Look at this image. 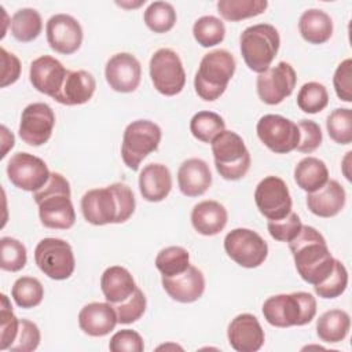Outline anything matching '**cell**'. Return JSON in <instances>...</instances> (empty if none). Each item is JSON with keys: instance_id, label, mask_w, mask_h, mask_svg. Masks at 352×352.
Here are the masks:
<instances>
[{"instance_id": "obj_1", "label": "cell", "mask_w": 352, "mask_h": 352, "mask_svg": "<svg viewBox=\"0 0 352 352\" xmlns=\"http://www.w3.org/2000/svg\"><path fill=\"white\" fill-rule=\"evenodd\" d=\"M135 206V195L125 183L88 190L81 198L82 216L94 226L124 223L133 214Z\"/></svg>"}, {"instance_id": "obj_2", "label": "cell", "mask_w": 352, "mask_h": 352, "mask_svg": "<svg viewBox=\"0 0 352 352\" xmlns=\"http://www.w3.org/2000/svg\"><path fill=\"white\" fill-rule=\"evenodd\" d=\"M294 265L301 276L309 285L323 282L334 267V257L323 235L311 226H302L294 239L289 242Z\"/></svg>"}, {"instance_id": "obj_3", "label": "cell", "mask_w": 352, "mask_h": 352, "mask_svg": "<svg viewBox=\"0 0 352 352\" xmlns=\"http://www.w3.org/2000/svg\"><path fill=\"white\" fill-rule=\"evenodd\" d=\"M70 195V184L59 172H51L47 183L33 192L34 202L38 206V217L44 227L69 230L74 226L76 212Z\"/></svg>"}, {"instance_id": "obj_4", "label": "cell", "mask_w": 352, "mask_h": 352, "mask_svg": "<svg viewBox=\"0 0 352 352\" xmlns=\"http://www.w3.org/2000/svg\"><path fill=\"white\" fill-rule=\"evenodd\" d=\"M235 67V59L227 50H214L205 54L194 77L197 95L206 102L219 99L227 89Z\"/></svg>"}, {"instance_id": "obj_5", "label": "cell", "mask_w": 352, "mask_h": 352, "mask_svg": "<svg viewBox=\"0 0 352 352\" xmlns=\"http://www.w3.org/2000/svg\"><path fill=\"white\" fill-rule=\"evenodd\" d=\"M263 315L275 327L304 326L316 315V300L307 292L271 296L263 304Z\"/></svg>"}, {"instance_id": "obj_6", "label": "cell", "mask_w": 352, "mask_h": 352, "mask_svg": "<svg viewBox=\"0 0 352 352\" xmlns=\"http://www.w3.org/2000/svg\"><path fill=\"white\" fill-rule=\"evenodd\" d=\"M280 45L279 32L270 23H257L246 28L239 37V47L246 66L264 73L270 69Z\"/></svg>"}, {"instance_id": "obj_7", "label": "cell", "mask_w": 352, "mask_h": 352, "mask_svg": "<svg viewBox=\"0 0 352 352\" xmlns=\"http://www.w3.org/2000/svg\"><path fill=\"white\" fill-rule=\"evenodd\" d=\"M214 166L226 180L242 179L250 168V154L243 139L232 131H223L210 143Z\"/></svg>"}, {"instance_id": "obj_8", "label": "cell", "mask_w": 352, "mask_h": 352, "mask_svg": "<svg viewBox=\"0 0 352 352\" xmlns=\"http://www.w3.org/2000/svg\"><path fill=\"white\" fill-rule=\"evenodd\" d=\"M161 138V128L150 120H136L128 124L121 143L124 164L129 169L138 170L142 161L158 148Z\"/></svg>"}, {"instance_id": "obj_9", "label": "cell", "mask_w": 352, "mask_h": 352, "mask_svg": "<svg viewBox=\"0 0 352 352\" xmlns=\"http://www.w3.org/2000/svg\"><path fill=\"white\" fill-rule=\"evenodd\" d=\"M34 261L44 275L55 280L70 278L76 267L70 243L60 238L41 239L34 249Z\"/></svg>"}, {"instance_id": "obj_10", "label": "cell", "mask_w": 352, "mask_h": 352, "mask_svg": "<svg viewBox=\"0 0 352 352\" xmlns=\"http://www.w3.org/2000/svg\"><path fill=\"white\" fill-rule=\"evenodd\" d=\"M150 77L154 88L165 95L180 94L186 84V72L180 56L170 48H160L150 59Z\"/></svg>"}, {"instance_id": "obj_11", "label": "cell", "mask_w": 352, "mask_h": 352, "mask_svg": "<svg viewBox=\"0 0 352 352\" xmlns=\"http://www.w3.org/2000/svg\"><path fill=\"white\" fill-rule=\"evenodd\" d=\"M224 250L243 268L260 267L268 256V245L253 230L234 228L224 238Z\"/></svg>"}, {"instance_id": "obj_12", "label": "cell", "mask_w": 352, "mask_h": 352, "mask_svg": "<svg viewBox=\"0 0 352 352\" xmlns=\"http://www.w3.org/2000/svg\"><path fill=\"white\" fill-rule=\"evenodd\" d=\"M261 143L275 154H287L296 150L300 140V131L296 122L279 116L265 114L256 125Z\"/></svg>"}, {"instance_id": "obj_13", "label": "cell", "mask_w": 352, "mask_h": 352, "mask_svg": "<svg viewBox=\"0 0 352 352\" xmlns=\"http://www.w3.org/2000/svg\"><path fill=\"white\" fill-rule=\"evenodd\" d=\"M258 212L268 220H279L292 212V197L287 184L278 176H265L254 190Z\"/></svg>"}, {"instance_id": "obj_14", "label": "cell", "mask_w": 352, "mask_h": 352, "mask_svg": "<svg viewBox=\"0 0 352 352\" xmlns=\"http://www.w3.org/2000/svg\"><path fill=\"white\" fill-rule=\"evenodd\" d=\"M297 74L293 66L280 60L276 66L260 73L256 81L257 95L267 104H279L296 88Z\"/></svg>"}, {"instance_id": "obj_15", "label": "cell", "mask_w": 352, "mask_h": 352, "mask_svg": "<svg viewBox=\"0 0 352 352\" xmlns=\"http://www.w3.org/2000/svg\"><path fill=\"white\" fill-rule=\"evenodd\" d=\"M51 172L47 164L29 153L14 154L7 164V176L10 182L23 191H37L50 179Z\"/></svg>"}, {"instance_id": "obj_16", "label": "cell", "mask_w": 352, "mask_h": 352, "mask_svg": "<svg viewBox=\"0 0 352 352\" xmlns=\"http://www.w3.org/2000/svg\"><path fill=\"white\" fill-rule=\"evenodd\" d=\"M55 126L54 110L43 102L28 104L21 114L19 136L29 146H43L52 135Z\"/></svg>"}, {"instance_id": "obj_17", "label": "cell", "mask_w": 352, "mask_h": 352, "mask_svg": "<svg viewBox=\"0 0 352 352\" xmlns=\"http://www.w3.org/2000/svg\"><path fill=\"white\" fill-rule=\"evenodd\" d=\"M47 41L59 54H74L82 43V28L80 22L69 14H55L47 21Z\"/></svg>"}, {"instance_id": "obj_18", "label": "cell", "mask_w": 352, "mask_h": 352, "mask_svg": "<svg viewBox=\"0 0 352 352\" xmlns=\"http://www.w3.org/2000/svg\"><path fill=\"white\" fill-rule=\"evenodd\" d=\"M104 77L113 91L133 92L142 78L140 62L129 52L114 54L106 63Z\"/></svg>"}, {"instance_id": "obj_19", "label": "cell", "mask_w": 352, "mask_h": 352, "mask_svg": "<svg viewBox=\"0 0 352 352\" xmlns=\"http://www.w3.org/2000/svg\"><path fill=\"white\" fill-rule=\"evenodd\" d=\"M228 342L236 352H256L265 341L258 319L252 314H239L228 324Z\"/></svg>"}, {"instance_id": "obj_20", "label": "cell", "mask_w": 352, "mask_h": 352, "mask_svg": "<svg viewBox=\"0 0 352 352\" xmlns=\"http://www.w3.org/2000/svg\"><path fill=\"white\" fill-rule=\"evenodd\" d=\"M66 74L67 70L65 66L56 58L50 55L36 58L29 69V78L33 88L51 98L60 89Z\"/></svg>"}, {"instance_id": "obj_21", "label": "cell", "mask_w": 352, "mask_h": 352, "mask_svg": "<svg viewBox=\"0 0 352 352\" xmlns=\"http://www.w3.org/2000/svg\"><path fill=\"white\" fill-rule=\"evenodd\" d=\"M161 283L170 298L184 304L199 300L205 292V276L194 265H190L184 272L175 276L162 275Z\"/></svg>"}, {"instance_id": "obj_22", "label": "cell", "mask_w": 352, "mask_h": 352, "mask_svg": "<svg viewBox=\"0 0 352 352\" xmlns=\"http://www.w3.org/2000/svg\"><path fill=\"white\" fill-rule=\"evenodd\" d=\"M117 323V314L110 302H89L78 314L80 329L91 337L107 336Z\"/></svg>"}, {"instance_id": "obj_23", "label": "cell", "mask_w": 352, "mask_h": 352, "mask_svg": "<svg viewBox=\"0 0 352 352\" xmlns=\"http://www.w3.org/2000/svg\"><path fill=\"white\" fill-rule=\"evenodd\" d=\"M95 77L87 70H67L60 89L52 98L60 104L76 106L87 103L95 94Z\"/></svg>"}, {"instance_id": "obj_24", "label": "cell", "mask_w": 352, "mask_h": 352, "mask_svg": "<svg viewBox=\"0 0 352 352\" xmlns=\"http://www.w3.org/2000/svg\"><path fill=\"white\" fill-rule=\"evenodd\" d=\"M346 194L337 180H327L323 187L307 195L308 209L319 217H334L345 206Z\"/></svg>"}, {"instance_id": "obj_25", "label": "cell", "mask_w": 352, "mask_h": 352, "mask_svg": "<svg viewBox=\"0 0 352 352\" xmlns=\"http://www.w3.org/2000/svg\"><path fill=\"white\" fill-rule=\"evenodd\" d=\"M179 190L186 197H199L208 191L212 184L209 165L201 158L186 160L177 170Z\"/></svg>"}, {"instance_id": "obj_26", "label": "cell", "mask_w": 352, "mask_h": 352, "mask_svg": "<svg viewBox=\"0 0 352 352\" xmlns=\"http://www.w3.org/2000/svg\"><path fill=\"white\" fill-rule=\"evenodd\" d=\"M227 209L217 201L206 199L198 202L191 210V224L194 230L205 236L221 232L227 226Z\"/></svg>"}, {"instance_id": "obj_27", "label": "cell", "mask_w": 352, "mask_h": 352, "mask_svg": "<svg viewBox=\"0 0 352 352\" xmlns=\"http://www.w3.org/2000/svg\"><path fill=\"white\" fill-rule=\"evenodd\" d=\"M139 190L148 202H161L172 190V175L162 164H148L139 175Z\"/></svg>"}, {"instance_id": "obj_28", "label": "cell", "mask_w": 352, "mask_h": 352, "mask_svg": "<svg viewBox=\"0 0 352 352\" xmlns=\"http://www.w3.org/2000/svg\"><path fill=\"white\" fill-rule=\"evenodd\" d=\"M100 289L107 302L118 304L135 292L136 283L126 268L111 265L100 276Z\"/></svg>"}, {"instance_id": "obj_29", "label": "cell", "mask_w": 352, "mask_h": 352, "mask_svg": "<svg viewBox=\"0 0 352 352\" xmlns=\"http://www.w3.org/2000/svg\"><path fill=\"white\" fill-rule=\"evenodd\" d=\"M298 30L301 37L309 44H323L333 34V19L322 10L309 8L301 14Z\"/></svg>"}, {"instance_id": "obj_30", "label": "cell", "mask_w": 352, "mask_h": 352, "mask_svg": "<svg viewBox=\"0 0 352 352\" xmlns=\"http://www.w3.org/2000/svg\"><path fill=\"white\" fill-rule=\"evenodd\" d=\"M294 180L301 190L314 192L323 187L329 180V169L322 160L316 157H305L300 160L294 168Z\"/></svg>"}, {"instance_id": "obj_31", "label": "cell", "mask_w": 352, "mask_h": 352, "mask_svg": "<svg viewBox=\"0 0 352 352\" xmlns=\"http://www.w3.org/2000/svg\"><path fill=\"white\" fill-rule=\"evenodd\" d=\"M351 327V318L342 309H330L319 316L316 320V334L319 340L327 344L342 341Z\"/></svg>"}, {"instance_id": "obj_32", "label": "cell", "mask_w": 352, "mask_h": 352, "mask_svg": "<svg viewBox=\"0 0 352 352\" xmlns=\"http://www.w3.org/2000/svg\"><path fill=\"white\" fill-rule=\"evenodd\" d=\"M11 34L21 43H29L37 38L43 29L41 15L34 8L18 10L10 21Z\"/></svg>"}, {"instance_id": "obj_33", "label": "cell", "mask_w": 352, "mask_h": 352, "mask_svg": "<svg viewBox=\"0 0 352 352\" xmlns=\"http://www.w3.org/2000/svg\"><path fill=\"white\" fill-rule=\"evenodd\" d=\"M268 7L267 0H219V14L230 22H238L246 18L263 14Z\"/></svg>"}, {"instance_id": "obj_34", "label": "cell", "mask_w": 352, "mask_h": 352, "mask_svg": "<svg viewBox=\"0 0 352 352\" xmlns=\"http://www.w3.org/2000/svg\"><path fill=\"white\" fill-rule=\"evenodd\" d=\"M224 129L226 122L223 117L214 111H198L190 121V131L192 136L204 143H212V140Z\"/></svg>"}, {"instance_id": "obj_35", "label": "cell", "mask_w": 352, "mask_h": 352, "mask_svg": "<svg viewBox=\"0 0 352 352\" xmlns=\"http://www.w3.org/2000/svg\"><path fill=\"white\" fill-rule=\"evenodd\" d=\"M146 26L154 33H166L176 23V11L168 1H153L143 14Z\"/></svg>"}, {"instance_id": "obj_36", "label": "cell", "mask_w": 352, "mask_h": 352, "mask_svg": "<svg viewBox=\"0 0 352 352\" xmlns=\"http://www.w3.org/2000/svg\"><path fill=\"white\" fill-rule=\"evenodd\" d=\"M192 36L201 47H214L224 40L226 26L217 16L204 15L194 22Z\"/></svg>"}, {"instance_id": "obj_37", "label": "cell", "mask_w": 352, "mask_h": 352, "mask_svg": "<svg viewBox=\"0 0 352 352\" xmlns=\"http://www.w3.org/2000/svg\"><path fill=\"white\" fill-rule=\"evenodd\" d=\"M155 267L164 276H175L190 267V254L182 246H168L158 252Z\"/></svg>"}, {"instance_id": "obj_38", "label": "cell", "mask_w": 352, "mask_h": 352, "mask_svg": "<svg viewBox=\"0 0 352 352\" xmlns=\"http://www.w3.org/2000/svg\"><path fill=\"white\" fill-rule=\"evenodd\" d=\"M11 296L18 307L28 309L37 307L43 301L44 287L37 278L21 276L14 282Z\"/></svg>"}, {"instance_id": "obj_39", "label": "cell", "mask_w": 352, "mask_h": 352, "mask_svg": "<svg viewBox=\"0 0 352 352\" xmlns=\"http://www.w3.org/2000/svg\"><path fill=\"white\" fill-rule=\"evenodd\" d=\"M329 104V92L326 87L316 81L305 82L297 94V106L308 114H316Z\"/></svg>"}, {"instance_id": "obj_40", "label": "cell", "mask_w": 352, "mask_h": 352, "mask_svg": "<svg viewBox=\"0 0 352 352\" xmlns=\"http://www.w3.org/2000/svg\"><path fill=\"white\" fill-rule=\"evenodd\" d=\"M326 129L331 140L338 144L352 142V111L348 107L334 109L326 121Z\"/></svg>"}, {"instance_id": "obj_41", "label": "cell", "mask_w": 352, "mask_h": 352, "mask_svg": "<svg viewBox=\"0 0 352 352\" xmlns=\"http://www.w3.org/2000/svg\"><path fill=\"white\" fill-rule=\"evenodd\" d=\"M0 267L3 271L16 272L21 271L28 261V253L25 245L11 236H3L0 239Z\"/></svg>"}, {"instance_id": "obj_42", "label": "cell", "mask_w": 352, "mask_h": 352, "mask_svg": "<svg viewBox=\"0 0 352 352\" xmlns=\"http://www.w3.org/2000/svg\"><path fill=\"white\" fill-rule=\"evenodd\" d=\"M348 286V271L340 260H334L330 275L320 283L314 286L315 293L322 298H336L341 296Z\"/></svg>"}, {"instance_id": "obj_43", "label": "cell", "mask_w": 352, "mask_h": 352, "mask_svg": "<svg viewBox=\"0 0 352 352\" xmlns=\"http://www.w3.org/2000/svg\"><path fill=\"white\" fill-rule=\"evenodd\" d=\"M146 304L147 302H146L144 293L136 286L135 292L128 298H125L118 304H111V305L116 309L118 323L129 324L139 320L143 316L146 311Z\"/></svg>"}, {"instance_id": "obj_44", "label": "cell", "mask_w": 352, "mask_h": 352, "mask_svg": "<svg viewBox=\"0 0 352 352\" xmlns=\"http://www.w3.org/2000/svg\"><path fill=\"white\" fill-rule=\"evenodd\" d=\"M0 349L6 351L10 349L12 345L18 329H19V319L14 315L12 307L8 301V297L3 293L1 294V308H0Z\"/></svg>"}, {"instance_id": "obj_45", "label": "cell", "mask_w": 352, "mask_h": 352, "mask_svg": "<svg viewBox=\"0 0 352 352\" xmlns=\"http://www.w3.org/2000/svg\"><path fill=\"white\" fill-rule=\"evenodd\" d=\"M302 227L300 216L294 212H290L287 216L279 220H268L267 228L270 235L279 242H290L297 236Z\"/></svg>"}, {"instance_id": "obj_46", "label": "cell", "mask_w": 352, "mask_h": 352, "mask_svg": "<svg viewBox=\"0 0 352 352\" xmlns=\"http://www.w3.org/2000/svg\"><path fill=\"white\" fill-rule=\"evenodd\" d=\"M41 340L40 330L36 323L28 319H19V329L16 337L10 346L11 352H32L37 349Z\"/></svg>"}, {"instance_id": "obj_47", "label": "cell", "mask_w": 352, "mask_h": 352, "mask_svg": "<svg viewBox=\"0 0 352 352\" xmlns=\"http://www.w3.org/2000/svg\"><path fill=\"white\" fill-rule=\"evenodd\" d=\"M297 126L300 131V140L296 150L305 154L315 151L322 144V140H323V135L319 124H316L312 120H301L298 121Z\"/></svg>"}, {"instance_id": "obj_48", "label": "cell", "mask_w": 352, "mask_h": 352, "mask_svg": "<svg viewBox=\"0 0 352 352\" xmlns=\"http://www.w3.org/2000/svg\"><path fill=\"white\" fill-rule=\"evenodd\" d=\"M336 95L342 102H352V59H344L336 69L333 77Z\"/></svg>"}, {"instance_id": "obj_49", "label": "cell", "mask_w": 352, "mask_h": 352, "mask_svg": "<svg viewBox=\"0 0 352 352\" xmlns=\"http://www.w3.org/2000/svg\"><path fill=\"white\" fill-rule=\"evenodd\" d=\"M111 352H143L144 342L142 336L131 329H124L113 334L109 342Z\"/></svg>"}, {"instance_id": "obj_50", "label": "cell", "mask_w": 352, "mask_h": 352, "mask_svg": "<svg viewBox=\"0 0 352 352\" xmlns=\"http://www.w3.org/2000/svg\"><path fill=\"white\" fill-rule=\"evenodd\" d=\"M1 54V82L0 87L6 88L7 85L14 84L21 76V62L19 59L8 52L4 47L0 48Z\"/></svg>"}, {"instance_id": "obj_51", "label": "cell", "mask_w": 352, "mask_h": 352, "mask_svg": "<svg viewBox=\"0 0 352 352\" xmlns=\"http://www.w3.org/2000/svg\"><path fill=\"white\" fill-rule=\"evenodd\" d=\"M351 154H352V151H348L346 155H345V158L342 160V172H344V176H345L348 180H351V175L346 172V168L349 166L348 164H349V160H351Z\"/></svg>"}, {"instance_id": "obj_52", "label": "cell", "mask_w": 352, "mask_h": 352, "mask_svg": "<svg viewBox=\"0 0 352 352\" xmlns=\"http://www.w3.org/2000/svg\"><path fill=\"white\" fill-rule=\"evenodd\" d=\"M117 4H118V6H121V7H125V8H131V7H132V8H135V7H139V6L144 4V0H140L138 4H133V3H132V4H129V3H124V1H121V3H120V1H117Z\"/></svg>"}]
</instances>
